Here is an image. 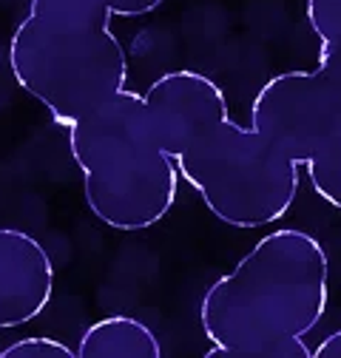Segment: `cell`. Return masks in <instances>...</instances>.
I'll return each instance as SVG.
<instances>
[{
    "instance_id": "7",
    "label": "cell",
    "mask_w": 341,
    "mask_h": 358,
    "mask_svg": "<svg viewBox=\"0 0 341 358\" xmlns=\"http://www.w3.org/2000/svg\"><path fill=\"white\" fill-rule=\"evenodd\" d=\"M55 296V264L40 239L0 228V330L34 322Z\"/></svg>"
},
{
    "instance_id": "13",
    "label": "cell",
    "mask_w": 341,
    "mask_h": 358,
    "mask_svg": "<svg viewBox=\"0 0 341 358\" xmlns=\"http://www.w3.org/2000/svg\"><path fill=\"white\" fill-rule=\"evenodd\" d=\"M111 17H143L157 12L165 0H103Z\"/></svg>"
},
{
    "instance_id": "3",
    "label": "cell",
    "mask_w": 341,
    "mask_h": 358,
    "mask_svg": "<svg viewBox=\"0 0 341 358\" xmlns=\"http://www.w3.org/2000/svg\"><path fill=\"white\" fill-rule=\"evenodd\" d=\"M9 66L17 85L71 125L125 92L128 55L111 26H71L26 15L12 34Z\"/></svg>"
},
{
    "instance_id": "10",
    "label": "cell",
    "mask_w": 341,
    "mask_h": 358,
    "mask_svg": "<svg viewBox=\"0 0 341 358\" xmlns=\"http://www.w3.org/2000/svg\"><path fill=\"white\" fill-rule=\"evenodd\" d=\"M307 26L319 37V63L341 66V0H307Z\"/></svg>"
},
{
    "instance_id": "11",
    "label": "cell",
    "mask_w": 341,
    "mask_h": 358,
    "mask_svg": "<svg viewBox=\"0 0 341 358\" xmlns=\"http://www.w3.org/2000/svg\"><path fill=\"white\" fill-rule=\"evenodd\" d=\"M29 15L71 26H111V12L103 0H31Z\"/></svg>"
},
{
    "instance_id": "1",
    "label": "cell",
    "mask_w": 341,
    "mask_h": 358,
    "mask_svg": "<svg viewBox=\"0 0 341 358\" xmlns=\"http://www.w3.org/2000/svg\"><path fill=\"white\" fill-rule=\"evenodd\" d=\"M330 299V259L316 236L284 228L262 236L213 282L199 322L208 358H310L305 336Z\"/></svg>"
},
{
    "instance_id": "8",
    "label": "cell",
    "mask_w": 341,
    "mask_h": 358,
    "mask_svg": "<svg viewBox=\"0 0 341 358\" xmlns=\"http://www.w3.org/2000/svg\"><path fill=\"white\" fill-rule=\"evenodd\" d=\"M157 333L134 316H106L80 336L77 358H159Z\"/></svg>"
},
{
    "instance_id": "12",
    "label": "cell",
    "mask_w": 341,
    "mask_h": 358,
    "mask_svg": "<svg viewBox=\"0 0 341 358\" xmlns=\"http://www.w3.org/2000/svg\"><path fill=\"white\" fill-rule=\"evenodd\" d=\"M0 358H77V350L49 336H29L0 350Z\"/></svg>"
},
{
    "instance_id": "6",
    "label": "cell",
    "mask_w": 341,
    "mask_h": 358,
    "mask_svg": "<svg viewBox=\"0 0 341 358\" xmlns=\"http://www.w3.org/2000/svg\"><path fill=\"white\" fill-rule=\"evenodd\" d=\"M143 106L157 143L174 159L231 120L222 85L194 69H177L157 77L143 94Z\"/></svg>"
},
{
    "instance_id": "5",
    "label": "cell",
    "mask_w": 341,
    "mask_h": 358,
    "mask_svg": "<svg viewBox=\"0 0 341 358\" xmlns=\"http://www.w3.org/2000/svg\"><path fill=\"white\" fill-rule=\"evenodd\" d=\"M250 125L305 165L341 128V66L270 77L253 97Z\"/></svg>"
},
{
    "instance_id": "14",
    "label": "cell",
    "mask_w": 341,
    "mask_h": 358,
    "mask_svg": "<svg viewBox=\"0 0 341 358\" xmlns=\"http://www.w3.org/2000/svg\"><path fill=\"white\" fill-rule=\"evenodd\" d=\"M316 358H341V330L330 333L316 350H313Z\"/></svg>"
},
{
    "instance_id": "9",
    "label": "cell",
    "mask_w": 341,
    "mask_h": 358,
    "mask_svg": "<svg viewBox=\"0 0 341 358\" xmlns=\"http://www.w3.org/2000/svg\"><path fill=\"white\" fill-rule=\"evenodd\" d=\"M313 191L335 210H341V128L305 162Z\"/></svg>"
},
{
    "instance_id": "4",
    "label": "cell",
    "mask_w": 341,
    "mask_h": 358,
    "mask_svg": "<svg viewBox=\"0 0 341 358\" xmlns=\"http://www.w3.org/2000/svg\"><path fill=\"white\" fill-rule=\"evenodd\" d=\"M177 168L219 222L250 231L273 225L293 208L302 165L253 125L228 120L177 157Z\"/></svg>"
},
{
    "instance_id": "2",
    "label": "cell",
    "mask_w": 341,
    "mask_h": 358,
    "mask_svg": "<svg viewBox=\"0 0 341 358\" xmlns=\"http://www.w3.org/2000/svg\"><path fill=\"white\" fill-rule=\"evenodd\" d=\"M89 210L114 231H148L177 202L180 168L157 143L143 94L125 92L68 125Z\"/></svg>"
}]
</instances>
